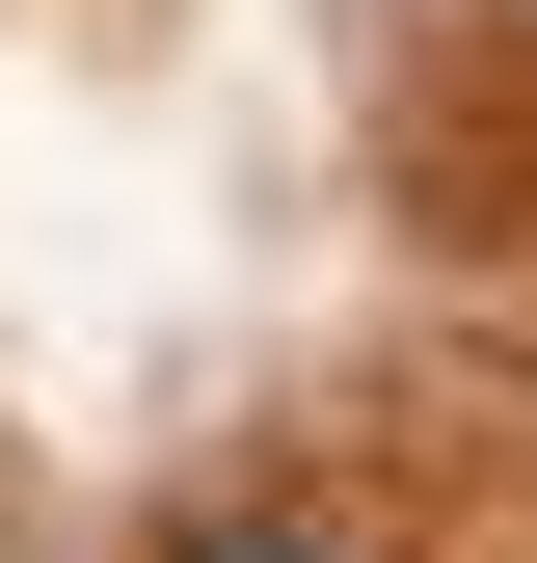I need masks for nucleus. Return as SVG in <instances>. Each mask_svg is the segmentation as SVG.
I'll return each mask as SVG.
<instances>
[{
	"label": "nucleus",
	"mask_w": 537,
	"mask_h": 563,
	"mask_svg": "<svg viewBox=\"0 0 537 563\" xmlns=\"http://www.w3.org/2000/svg\"><path fill=\"white\" fill-rule=\"evenodd\" d=\"M134 563H350L322 510H188V537H134Z\"/></svg>",
	"instance_id": "obj_1"
}]
</instances>
